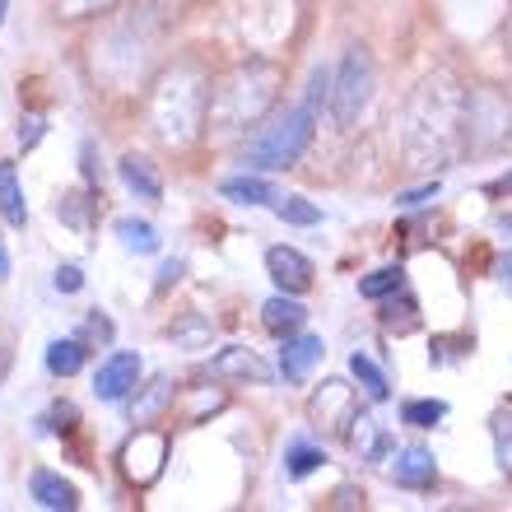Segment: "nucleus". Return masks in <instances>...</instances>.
<instances>
[{"mask_svg": "<svg viewBox=\"0 0 512 512\" xmlns=\"http://www.w3.org/2000/svg\"><path fill=\"white\" fill-rule=\"evenodd\" d=\"M405 140H410V154L415 159H433L447 163L461 149V135H466V94L457 89L452 75H438L415 94L410 103V117H405Z\"/></svg>", "mask_w": 512, "mask_h": 512, "instance_id": "nucleus-1", "label": "nucleus"}, {"mask_svg": "<svg viewBox=\"0 0 512 512\" xmlns=\"http://www.w3.org/2000/svg\"><path fill=\"white\" fill-rule=\"evenodd\" d=\"M205 108H210V80L196 66H173L154 89L149 122L163 145H191L201 135Z\"/></svg>", "mask_w": 512, "mask_h": 512, "instance_id": "nucleus-2", "label": "nucleus"}, {"mask_svg": "<svg viewBox=\"0 0 512 512\" xmlns=\"http://www.w3.org/2000/svg\"><path fill=\"white\" fill-rule=\"evenodd\" d=\"M317 112L308 103H298V108H284L280 117L270 126L256 131V140L243 149V163L247 168H261V173H275V168H294L312 145V131H317Z\"/></svg>", "mask_w": 512, "mask_h": 512, "instance_id": "nucleus-3", "label": "nucleus"}, {"mask_svg": "<svg viewBox=\"0 0 512 512\" xmlns=\"http://www.w3.org/2000/svg\"><path fill=\"white\" fill-rule=\"evenodd\" d=\"M373 89H378L373 56H368V47H350L340 56L336 75H331V117H336V126L359 122V112L373 103Z\"/></svg>", "mask_w": 512, "mask_h": 512, "instance_id": "nucleus-4", "label": "nucleus"}, {"mask_svg": "<svg viewBox=\"0 0 512 512\" xmlns=\"http://www.w3.org/2000/svg\"><path fill=\"white\" fill-rule=\"evenodd\" d=\"M275 66H266V61H252L247 70H238L233 75V84L219 94V117H224V126H247L256 122L261 112L275 103Z\"/></svg>", "mask_w": 512, "mask_h": 512, "instance_id": "nucleus-5", "label": "nucleus"}, {"mask_svg": "<svg viewBox=\"0 0 512 512\" xmlns=\"http://www.w3.org/2000/svg\"><path fill=\"white\" fill-rule=\"evenodd\" d=\"M308 415H312V424L326 433H350L354 415H359L354 387H345L340 378H326L322 387H317V396L308 401Z\"/></svg>", "mask_w": 512, "mask_h": 512, "instance_id": "nucleus-6", "label": "nucleus"}, {"mask_svg": "<svg viewBox=\"0 0 512 512\" xmlns=\"http://www.w3.org/2000/svg\"><path fill=\"white\" fill-rule=\"evenodd\" d=\"M163 461H168V443H163V433H154V429H140L135 438H126V447H122V471H126V480L131 485H154L159 480V471H163Z\"/></svg>", "mask_w": 512, "mask_h": 512, "instance_id": "nucleus-7", "label": "nucleus"}, {"mask_svg": "<svg viewBox=\"0 0 512 512\" xmlns=\"http://www.w3.org/2000/svg\"><path fill=\"white\" fill-rule=\"evenodd\" d=\"M135 382H140V354L117 350L108 364L94 373V396L98 401H126Z\"/></svg>", "mask_w": 512, "mask_h": 512, "instance_id": "nucleus-8", "label": "nucleus"}, {"mask_svg": "<svg viewBox=\"0 0 512 512\" xmlns=\"http://www.w3.org/2000/svg\"><path fill=\"white\" fill-rule=\"evenodd\" d=\"M266 270H270V280L280 284V294H303L312 284V261L298 247H270Z\"/></svg>", "mask_w": 512, "mask_h": 512, "instance_id": "nucleus-9", "label": "nucleus"}, {"mask_svg": "<svg viewBox=\"0 0 512 512\" xmlns=\"http://www.w3.org/2000/svg\"><path fill=\"white\" fill-rule=\"evenodd\" d=\"M326 354L322 336H303V331H294V336H284V350H280V378L284 382H303L312 373V364Z\"/></svg>", "mask_w": 512, "mask_h": 512, "instance_id": "nucleus-10", "label": "nucleus"}, {"mask_svg": "<svg viewBox=\"0 0 512 512\" xmlns=\"http://www.w3.org/2000/svg\"><path fill=\"white\" fill-rule=\"evenodd\" d=\"M391 480L401 489H433L438 461H433L429 447H401V452H396V466H391Z\"/></svg>", "mask_w": 512, "mask_h": 512, "instance_id": "nucleus-11", "label": "nucleus"}, {"mask_svg": "<svg viewBox=\"0 0 512 512\" xmlns=\"http://www.w3.org/2000/svg\"><path fill=\"white\" fill-rule=\"evenodd\" d=\"M28 494H33V503H38V508H52V512H75V508H80L75 485H70V480H61L56 471H33V475H28Z\"/></svg>", "mask_w": 512, "mask_h": 512, "instance_id": "nucleus-12", "label": "nucleus"}, {"mask_svg": "<svg viewBox=\"0 0 512 512\" xmlns=\"http://www.w3.org/2000/svg\"><path fill=\"white\" fill-rule=\"evenodd\" d=\"M117 173H122L126 191H135V201H163V177L145 154H122Z\"/></svg>", "mask_w": 512, "mask_h": 512, "instance_id": "nucleus-13", "label": "nucleus"}, {"mask_svg": "<svg viewBox=\"0 0 512 512\" xmlns=\"http://www.w3.org/2000/svg\"><path fill=\"white\" fill-rule=\"evenodd\" d=\"M210 373H215V378H243V382L247 378H252V382H266L270 378V368L261 364L247 345H229V350H219L215 359H210Z\"/></svg>", "mask_w": 512, "mask_h": 512, "instance_id": "nucleus-14", "label": "nucleus"}, {"mask_svg": "<svg viewBox=\"0 0 512 512\" xmlns=\"http://www.w3.org/2000/svg\"><path fill=\"white\" fill-rule=\"evenodd\" d=\"M261 322H266L270 336H294V331H303V322H308V308L298 303V294H275L261 308Z\"/></svg>", "mask_w": 512, "mask_h": 512, "instance_id": "nucleus-15", "label": "nucleus"}, {"mask_svg": "<svg viewBox=\"0 0 512 512\" xmlns=\"http://www.w3.org/2000/svg\"><path fill=\"white\" fill-rule=\"evenodd\" d=\"M350 447L359 452V461H382L391 452V433L382 429L373 415H354L350 424Z\"/></svg>", "mask_w": 512, "mask_h": 512, "instance_id": "nucleus-16", "label": "nucleus"}, {"mask_svg": "<svg viewBox=\"0 0 512 512\" xmlns=\"http://www.w3.org/2000/svg\"><path fill=\"white\" fill-rule=\"evenodd\" d=\"M98 205H103V191H66L61 201H56V219H66L70 229H80V233H89L94 229V215H98Z\"/></svg>", "mask_w": 512, "mask_h": 512, "instance_id": "nucleus-17", "label": "nucleus"}, {"mask_svg": "<svg viewBox=\"0 0 512 512\" xmlns=\"http://www.w3.org/2000/svg\"><path fill=\"white\" fill-rule=\"evenodd\" d=\"M168 405H173V382H168V378H154L131 401V424H154V419H159Z\"/></svg>", "mask_w": 512, "mask_h": 512, "instance_id": "nucleus-18", "label": "nucleus"}, {"mask_svg": "<svg viewBox=\"0 0 512 512\" xmlns=\"http://www.w3.org/2000/svg\"><path fill=\"white\" fill-rule=\"evenodd\" d=\"M84 359H89V345H84L80 336L52 340V345H47V368H52L56 378H75L84 368Z\"/></svg>", "mask_w": 512, "mask_h": 512, "instance_id": "nucleus-19", "label": "nucleus"}, {"mask_svg": "<svg viewBox=\"0 0 512 512\" xmlns=\"http://www.w3.org/2000/svg\"><path fill=\"white\" fill-rule=\"evenodd\" d=\"M219 191L238 205H275L280 201V191L270 187L266 177H229V182H219Z\"/></svg>", "mask_w": 512, "mask_h": 512, "instance_id": "nucleus-20", "label": "nucleus"}, {"mask_svg": "<svg viewBox=\"0 0 512 512\" xmlns=\"http://www.w3.org/2000/svg\"><path fill=\"white\" fill-rule=\"evenodd\" d=\"M382 326H387V331H396V336L415 331V326H419V303L405 294V289L387 294V298H382Z\"/></svg>", "mask_w": 512, "mask_h": 512, "instance_id": "nucleus-21", "label": "nucleus"}, {"mask_svg": "<svg viewBox=\"0 0 512 512\" xmlns=\"http://www.w3.org/2000/svg\"><path fill=\"white\" fill-rule=\"evenodd\" d=\"M0 219L24 229L28 219V205H24V191H19V177H14V163H0Z\"/></svg>", "mask_w": 512, "mask_h": 512, "instance_id": "nucleus-22", "label": "nucleus"}, {"mask_svg": "<svg viewBox=\"0 0 512 512\" xmlns=\"http://www.w3.org/2000/svg\"><path fill=\"white\" fill-rule=\"evenodd\" d=\"M168 336H173L177 350H205V345H210V336H215V326H210V317H196V312H187L182 322L168 326Z\"/></svg>", "mask_w": 512, "mask_h": 512, "instance_id": "nucleus-23", "label": "nucleus"}, {"mask_svg": "<svg viewBox=\"0 0 512 512\" xmlns=\"http://www.w3.org/2000/svg\"><path fill=\"white\" fill-rule=\"evenodd\" d=\"M350 373L359 378V387H364V396L368 401H387L391 396V387H387V373H382L368 354H350Z\"/></svg>", "mask_w": 512, "mask_h": 512, "instance_id": "nucleus-24", "label": "nucleus"}, {"mask_svg": "<svg viewBox=\"0 0 512 512\" xmlns=\"http://www.w3.org/2000/svg\"><path fill=\"white\" fill-rule=\"evenodd\" d=\"M117 238H122L126 252H159V233H154V224H145V219H117Z\"/></svg>", "mask_w": 512, "mask_h": 512, "instance_id": "nucleus-25", "label": "nucleus"}, {"mask_svg": "<svg viewBox=\"0 0 512 512\" xmlns=\"http://www.w3.org/2000/svg\"><path fill=\"white\" fill-rule=\"evenodd\" d=\"M396 289H405V270L401 266H382V270H373V275L359 280V294L373 298V303H382V298L396 294Z\"/></svg>", "mask_w": 512, "mask_h": 512, "instance_id": "nucleus-26", "label": "nucleus"}, {"mask_svg": "<svg viewBox=\"0 0 512 512\" xmlns=\"http://www.w3.org/2000/svg\"><path fill=\"white\" fill-rule=\"evenodd\" d=\"M322 461H326L322 447H312V443H303V438H294V443H289V452H284V471L294 475V480H303V475H312Z\"/></svg>", "mask_w": 512, "mask_h": 512, "instance_id": "nucleus-27", "label": "nucleus"}, {"mask_svg": "<svg viewBox=\"0 0 512 512\" xmlns=\"http://www.w3.org/2000/svg\"><path fill=\"white\" fill-rule=\"evenodd\" d=\"M489 433H494V457H499V471L512 480V410H499L489 419Z\"/></svg>", "mask_w": 512, "mask_h": 512, "instance_id": "nucleus-28", "label": "nucleus"}, {"mask_svg": "<svg viewBox=\"0 0 512 512\" xmlns=\"http://www.w3.org/2000/svg\"><path fill=\"white\" fill-rule=\"evenodd\" d=\"M270 210H275L284 224H298V229H308V224H317V219H322V210H317L312 201H303V196H280Z\"/></svg>", "mask_w": 512, "mask_h": 512, "instance_id": "nucleus-29", "label": "nucleus"}, {"mask_svg": "<svg viewBox=\"0 0 512 512\" xmlns=\"http://www.w3.org/2000/svg\"><path fill=\"white\" fill-rule=\"evenodd\" d=\"M438 419H447V401H405L401 405V424H410V429H433Z\"/></svg>", "mask_w": 512, "mask_h": 512, "instance_id": "nucleus-30", "label": "nucleus"}, {"mask_svg": "<svg viewBox=\"0 0 512 512\" xmlns=\"http://www.w3.org/2000/svg\"><path fill=\"white\" fill-rule=\"evenodd\" d=\"M112 336H117V326H112L108 312H89L80 322V340L84 345H112Z\"/></svg>", "mask_w": 512, "mask_h": 512, "instance_id": "nucleus-31", "label": "nucleus"}, {"mask_svg": "<svg viewBox=\"0 0 512 512\" xmlns=\"http://www.w3.org/2000/svg\"><path fill=\"white\" fill-rule=\"evenodd\" d=\"M75 419H80V410H75V405L56 401L52 410H47V419H42V429H47V433H70V429H75Z\"/></svg>", "mask_w": 512, "mask_h": 512, "instance_id": "nucleus-32", "label": "nucleus"}, {"mask_svg": "<svg viewBox=\"0 0 512 512\" xmlns=\"http://www.w3.org/2000/svg\"><path fill=\"white\" fill-rule=\"evenodd\" d=\"M322 103H331V70H312V80H308V108L317 112Z\"/></svg>", "mask_w": 512, "mask_h": 512, "instance_id": "nucleus-33", "label": "nucleus"}, {"mask_svg": "<svg viewBox=\"0 0 512 512\" xmlns=\"http://www.w3.org/2000/svg\"><path fill=\"white\" fill-rule=\"evenodd\" d=\"M52 284L61 289V294H80V289H84V270L80 266H56Z\"/></svg>", "mask_w": 512, "mask_h": 512, "instance_id": "nucleus-34", "label": "nucleus"}, {"mask_svg": "<svg viewBox=\"0 0 512 512\" xmlns=\"http://www.w3.org/2000/svg\"><path fill=\"white\" fill-rule=\"evenodd\" d=\"M80 163H84V182H89V191H103V163L94 159V145L80 149Z\"/></svg>", "mask_w": 512, "mask_h": 512, "instance_id": "nucleus-35", "label": "nucleus"}, {"mask_svg": "<svg viewBox=\"0 0 512 512\" xmlns=\"http://www.w3.org/2000/svg\"><path fill=\"white\" fill-rule=\"evenodd\" d=\"M42 131H47V122H42V117H24V122H19V145L33 149L42 140Z\"/></svg>", "mask_w": 512, "mask_h": 512, "instance_id": "nucleus-36", "label": "nucleus"}, {"mask_svg": "<svg viewBox=\"0 0 512 512\" xmlns=\"http://www.w3.org/2000/svg\"><path fill=\"white\" fill-rule=\"evenodd\" d=\"M433 196H438V177H433V182H424V187H415V191H401L396 201H401V205H424V201H433Z\"/></svg>", "mask_w": 512, "mask_h": 512, "instance_id": "nucleus-37", "label": "nucleus"}, {"mask_svg": "<svg viewBox=\"0 0 512 512\" xmlns=\"http://www.w3.org/2000/svg\"><path fill=\"white\" fill-rule=\"evenodd\" d=\"M103 5H112V0H61L66 14H94V10H103Z\"/></svg>", "mask_w": 512, "mask_h": 512, "instance_id": "nucleus-38", "label": "nucleus"}, {"mask_svg": "<svg viewBox=\"0 0 512 512\" xmlns=\"http://www.w3.org/2000/svg\"><path fill=\"white\" fill-rule=\"evenodd\" d=\"M177 280H182V261L173 256V261H163V266H159V280H154V284H159V289H168V284H177Z\"/></svg>", "mask_w": 512, "mask_h": 512, "instance_id": "nucleus-39", "label": "nucleus"}, {"mask_svg": "<svg viewBox=\"0 0 512 512\" xmlns=\"http://www.w3.org/2000/svg\"><path fill=\"white\" fill-rule=\"evenodd\" d=\"M499 284L512 294V252H508V256H499Z\"/></svg>", "mask_w": 512, "mask_h": 512, "instance_id": "nucleus-40", "label": "nucleus"}, {"mask_svg": "<svg viewBox=\"0 0 512 512\" xmlns=\"http://www.w3.org/2000/svg\"><path fill=\"white\" fill-rule=\"evenodd\" d=\"M489 196H512V173L499 177V182H489Z\"/></svg>", "mask_w": 512, "mask_h": 512, "instance_id": "nucleus-41", "label": "nucleus"}, {"mask_svg": "<svg viewBox=\"0 0 512 512\" xmlns=\"http://www.w3.org/2000/svg\"><path fill=\"white\" fill-rule=\"evenodd\" d=\"M336 503H340V508H354V503H364V494H354V489H340Z\"/></svg>", "mask_w": 512, "mask_h": 512, "instance_id": "nucleus-42", "label": "nucleus"}, {"mask_svg": "<svg viewBox=\"0 0 512 512\" xmlns=\"http://www.w3.org/2000/svg\"><path fill=\"white\" fill-rule=\"evenodd\" d=\"M10 280V252H5V243H0V284Z\"/></svg>", "mask_w": 512, "mask_h": 512, "instance_id": "nucleus-43", "label": "nucleus"}, {"mask_svg": "<svg viewBox=\"0 0 512 512\" xmlns=\"http://www.w3.org/2000/svg\"><path fill=\"white\" fill-rule=\"evenodd\" d=\"M5 373H10V350L0 345V382H5Z\"/></svg>", "mask_w": 512, "mask_h": 512, "instance_id": "nucleus-44", "label": "nucleus"}, {"mask_svg": "<svg viewBox=\"0 0 512 512\" xmlns=\"http://www.w3.org/2000/svg\"><path fill=\"white\" fill-rule=\"evenodd\" d=\"M0 24H5V0H0Z\"/></svg>", "mask_w": 512, "mask_h": 512, "instance_id": "nucleus-45", "label": "nucleus"}]
</instances>
